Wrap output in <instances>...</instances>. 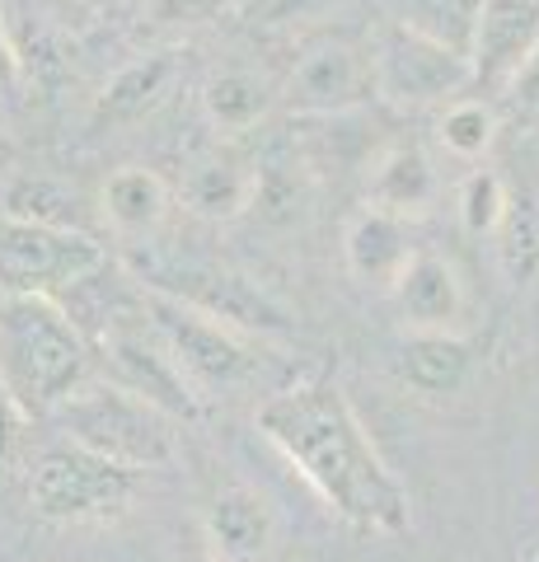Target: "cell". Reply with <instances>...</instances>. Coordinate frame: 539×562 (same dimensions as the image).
Segmentation results:
<instances>
[{
  "label": "cell",
  "instance_id": "obj_1",
  "mask_svg": "<svg viewBox=\"0 0 539 562\" xmlns=\"http://www.w3.org/2000/svg\"><path fill=\"white\" fill-rule=\"evenodd\" d=\"M263 441L315 487V497L357 535H408L413 502L394 469L380 460L371 431L334 380H310L272 394L258 408Z\"/></svg>",
  "mask_w": 539,
  "mask_h": 562
},
{
  "label": "cell",
  "instance_id": "obj_2",
  "mask_svg": "<svg viewBox=\"0 0 539 562\" xmlns=\"http://www.w3.org/2000/svg\"><path fill=\"white\" fill-rule=\"evenodd\" d=\"M94 366V347L57 295H0V390L29 417H52Z\"/></svg>",
  "mask_w": 539,
  "mask_h": 562
},
{
  "label": "cell",
  "instance_id": "obj_3",
  "mask_svg": "<svg viewBox=\"0 0 539 562\" xmlns=\"http://www.w3.org/2000/svg\"><path fill=\"white\" fill-rule=\"evenodd\" d=\"M61 431L76 446L103 454V460L123 464L132 473L142 469H169L173 464V431H169V413L155 408L150 398L123 390L117 380H85L80 390L61 403L57 413Z\"/></svg>",
  "mask_w": 539,
  "mask_h": 562
},
{
  "label": "cell",
  "instance_id": "obj_4",
  "mask_svg": "<svg viewBox=\"0 0 539 562\" xmlns=\"http://www.w3.org/2000/svg\"><path fill=\"white\" fill-rule=\"evenodd\" d=\"M109 254L85 231L0 216V295H61L99 272Z\"/></svg>",
  "mask_w": 539,
  "mask_h": 562
},
{
  "label": "cell",
  "instance_id": "obj_5",
  "mask_svg": "<svg viewBox=\"0 0 539 562\" xmlns=\"http://www.w3.org/2000/svg\"><path fill=\"white\" fill-rule=\"evenodd\" d=\"M146 310H150L155 333L169 347V357L179 361V371L193 380L198 394L235 390V384H245L258 371L254 347L239 338L235 324H225L216 314L188 305L160 286H146Z\"/></svg>",
  "mask_w": 539,
  "mask_h": 562
},
{
  "label": "cell",
  "instance_id": "obj_6",
  "mask_svg": "<svg viewBox=\"0 0 539 562\" xmlns=\"http://www.w3.org/2000/svg\"><path fill=\"white\" fill-rule=\"evenodd\" d=\"M136 492V473L103 460L85 446H57L33 464L29 479V506L43 520L80 525V520H109L123 516Z\"/></svg>",
  "mask_w": 539,
  "mask_h": 562
},
{
  "label": "cell",
  "instance_id": "obj_7",
  "mask_svg": "<svg viewBox=\"0 0 539 562\" xmlns=\"http://www.w3.org/2000/svg\"><path fill=\"white\" fill-rule=\"evenodd\" d=\"M375 90L390 99L394 109H431V103H450L464 94L474 76H469V57L446 47L413 24L398 20L385 38L375 43Z\"/></svg>",
  "mask_w": 539,
  "mask_h": 562
},
{
  "label": "cell",
  "instance_id": "obj_8",
  "mask_svg": "<svg viewBox=\"0 0 539 562\" xmlns=\"http://www.w3.org/2000/svg\"><path fill=\"white\" fill-rule=\"evenodd\" d=\"M375 90V57L347 38H319L295 57L282 85V103L301 117H338L371 103Z\"/></svg>",
  "mask_w": 539,
  "mask_h": 562
},
{
  "label": "cell",
  "instance_id": "obj_9",
  "mask_svg": "<svg viewBox=\"0 0 539 562\" xmlns=\"http://www.w3.org/2000/svg\"><path fill=\"white\" fill-rule=\"evenodd\" d=\"M94 351L103 361V375L117 380L123 390L150 398L155 408H165L169 417H188V422L198 417V390H193V380L179 371V361L169 357L165 338L155 333L150 310L142 314V319L103 333V338L94 342Z\"/></svg>",
  "mask_w": 539,
  "mask_h": 562
},
{
  "label": "cell",
  "instance_id": "obj_10",
  "mask_svg": "<svg viewBox=\"0 0 539 562\" xmlns=\"http://www.w3.org/2000/svg\"><path fill=\"white\" fill-rule=\"evenodd\" d=\"M539 52V0H483L474 43H469V76L479 94H512L520 70Z\"/></svg>",
  "mask_w": 539,
  "mask_h": 562
},
{
  "label": "cell",
  "instance_id": "obj_11",
  "mask_svg": "<svg viewBox=\"0 0 539 562\" xmlns=\"http://www.w3.org/2000/svg\"><path fill=\"white\" fill-rule=\"evenodd\" d=\"M155 286L179 295V301L198 305L216 319L235 324V328H282L287 314L277 310L249 277L239 272H221V268H183V272H165L155 277Z\"/></svg>",
  "mask_w": 539,
  "mask_h": 562
},
{
  "label": "cell",
  "instance_id": "obj_12",
  "mask_svg": "<svg viewBox=\"0 0 539 562\" xmlns=\"http://www.w3.org/2000/svg\"><path fill=\"white\" fill-rule=\"evenodd\" d=\"M202 535L221 562H268L277 549V516L254 487H225L206 506Z\"/></svg>",
  "mask_w": 539,
  "mask_h": 562
},
{
  "label": "cell",
  "instance_id": "obj_13",
  "mask_svg": "<svg viewBox=\"0 0 539 562\" xmlns=\"http://www.w3.org/2000/svg\"><path fill=\"white\" fill-rule=\"evenodd\" d=\"M258 198H263V169L235 146H216L212 155H202L183 179V202L206 221L245 216Z\"/></svg>",
  "mask_w": 539,
  "mask_h": 562
},
{
  "label": "cell",
  "instance_id": "obj_14",
  "mask_svg": "<svg viewBox=\"0 0 539 562\" xmlns=\"http://www.w3.org/2000/svg\"><path fill=\"white\" fill-rule=\"evenodd\" d=\"M390 295L408 328H460L464 319V281L437 249H417Z\"/></svg>",
  "mask_w": 539,
  "mask_h": 562
},
{
  "label": "cell",
  "instance_id": "obj_15",
  "mask_svg": "<svg viewBox=\"0 0 539 562\" xmlns=\"http://www.w3.org/2000/svg\"><path fill=\"white\" fill-rule=\"evenodd\" d=\"M343 249H347V268H352L357 281L394 291V281L404 277L417 244L408 239V216H394L385 206H361L352 225H347Z\"/></svg>",
  "mask_w": 539,
  "mask_h": 562
},
{
  "label": "cell",
  "instance_id": "obj_16",
  "mask_svg": "<svg viewBox=\"0 0 539 562\" xmlns=\"http://www.w3.org/2000/svg\"><path fill=\"white\" fill-rule=\"evenodd\" d=\"M474 351L456 328H413V338L398 351V380L423 398H450L464 390Z\"/></svg>",
  "mask_w": 539,
  "mask_h": 562
},
{
  "label": "cell",
  "instance_id": "obj_17",
  "mask_svg": "<svg viewBox=\"0 0 539 562\" xmlns=\"http://www.w3.org/2000/svg\"><path fill=\"white\" fill-rule=\"evenodd\" d=\"M173 80H179V52H150V57L123 66L109 85H103L94 117L109 122V127L142 122V117H150L169 99Z\"/></svg>",
  "mask_w": 539,
  "mask_h": 562
},
{
  "label": "cell",
  "instance_id": "obj_18",
  "mask_svg": "<svg viewBox=\"0 0 539 562\" xmlns=\"http://www.w3.org/2000/svg\"><path fill=\"white\" fill-rule=\"evenodd\" d=\"M99 202H103V221H109L117 235H155L169 216L165 179L155 169H142V165H127V169L109 173Z\"/></svg>",
  "mask_w": 539,
  "mask_h": 562
},
{
  "label": "cell",
  "instance_id": "obj_19",
  "mask_svg": "<svg viewBox=\"0 0 539 562\" xmlns=\"http://www.w3.org/2000/svg\"><path fill=\"white\" fill-rule=\"evenodd\" d=\"M437 202V169H431L427 150L413 140H398L380 155L371 173V206H385L394 216H417Z\"/></svg>",
  "mask_w": 539,
  "mask_h": 562
},
{
  "label": "cell",
  "instance_id": "obj_20",
  "mask_svg": "<svg viewBox=\"0 0 539 562\" xmlns=\"http://www.w3.org/2000/svg\"><path fill=\"white\" fill-rule=\"evenodd\" d=\"M272 85L254 70H221L202 90V113L221 136H245L272 113Z\"/></svg>",
  "mask_w": 539,
  "mask_h": 562
},
{
  "label": "cell",
  "instance_id": "obj_21",
  "mask_svg": "<svg viewBox=\"0 0 539 562\" xmlns=\"http://www.w3.org/2000/svg\"><path fill=\"white\" fill-rule=\"evenodd\" d=\"M497 262L512 286H530L539 277V202L535 198H507L502 225L493 231Z\"/></svg>",
  "mask_w": 539,
  "mask_h": 562
},
{
  "label": "cell",
  "instance_id": "obj_22",
  "mask_svg": "<svg viewBox=\"0 0 539 562\" xmlns=\"http://www.w3.org/2000/svg\"><path fill=\"white\" fill-rule=\"evenodd\" d=\"M5 216L20 221H43V225H66V231H80V192L52 179H10L5 188Z\"/></svg>",
  "mask_w": 539,
  "mask_h": 562
},
{
  "label": "cell",
  "instance_id": "obj_23",
  "mask_svg": "<svg viewBox=\"0 0 539 562\" xmlns=\"http://www.w3.org/2000/svg\"><path fill=\"white\" fill-rule=\"evenodd\" d=\"M493 136H497L493 103L489 99H474V94L450 99L441 122H437V140H441L450 155H460V160H479V155L493 146Z\"/></svg>",
  "mask_w": 539,
  "mask_h": 562
},
{
  "label": "cell",
  "instance_id": "obj_24",
  "mask_svg": "<svg viewBox=\"0 0 539 562\" xmlns=\"http://www.w3.org/2000/svg\"><path fill=\"white\" fill-rule=\"evenodd\" d=\"M479 14H483V0H408L404 24H413L417 33H427V38H437L469 57Z\"/></svg>",
  "mask_w": 539,
  "mask_h": 562
},
{
  "label": "cell",
  "instance_id": "obj_25",
  "mask_svg": "<svg viewBox=\"0 0 539 562\" xmlns=\"http://www.w3.org/2000/svg\"><path fill=\"white\" fill-rule=\"evenodd\" d=\"M512 192L502 188V179L493 169H474L469 179L460 183V221L469 235H493L502 225V211H507Z\"/></svg>",
  "mask_w": 539,
  "mask_h": 562
},
{
  "label": "cell",
  "instance_id": "obj_26",
  "mask_svg": "<svg viewBox=\"0 0 539 562\" xmlns=\"http://www.w3.org/2000/svg\"><path fill=\"white\" fill-rule=\"evenodd\" d=\"M231 0H155V20L160 24H206L221 20Z\"/></svg>",
  "mask_w": 539,
  "mask_h": 562
},
{
  "label": "cell",
  "instance_id": "obj_27",
  "mask_svg": "<svg viewBox=\"0 0 539 562\" xmlns=\"http://www.w3.org/2000/svg\"><path fill=\"white\" fill-rule=\"evenodd\" d=\"M24 422H29V413L14 403L5 390H0V479L10 473V464H14V454H20V436H24Z\"/></svg>",
  "mask_w": 539,
  "mask_h": 562
},
{
  "label": "cell",
  "instance_id": "obj_28",
  "mask_svg": "<svg viewBox=\"0 0 539 562\" xmlns=\"http://www.w3.org/2000/svg\"><path fill=\"white\" fill-rule=\"evenodd\" d=\"M512 103H520L526 113H539V52L530 57V66L520 70V80L512 85Z\"/></svg>",
  "mask_w": 539,
  "mask_h": 562
},
{
  "label": "cell",
  "instance_id": "obj_29",
  "mask_svg": "<svg viewBox=\"0 0 539 562\" xmlns=\"http://www.w3.org/2000/svg\"><path fill=\"white\" fill-rule=\"evenodd\" d=\"M14 80H20V47H14L5 14H0V90H10Z\"/></svg>",
  "mask_w": 539,
  "mask_h": 562
},
{
  "label": "cell",
  "instance_id": "obj_30",
  "mask_svg": "<svg viewBox=\"0 0 539 562\" xmlns=\"http://www.w3.org/2000/svg\"><path fill=\"white\" fill-rule=\"evenodd\" d=\"M183 562H221V558H216V553H212V549H198V553H193V558H183Z\"/></svg>",
  "mask_w": 539,
  "mask_h": 562
},
{
  "label": "cell",
  "instance_id": "obj_31",
  "mask_svg": "<svg viewBox=\"0 0 539 562\" xmlns=\"http://www.w3.org/2000/svg\"><path fill=\"white\" fill-rule=\"evenodd\" d=\"M530 562H539V549H535V553H530Z\"/></svg>",
  "mask_w": 539,
  "mask_h": 562
},
{
  "label": "cell",
  "instance_id": "obj_32",
  "mask_svg": "<svg viewBox=\"0 0 539 562\" xmlns=\"http://www.w3.org/2000/svg\"><path fill=\"white\" fill-rule=\"evenodd\" d=\"M0 160H5V150H0Z\"/></svg>",
  "mask_w": 539,
  "mask_h": 562
}]
</instances>
